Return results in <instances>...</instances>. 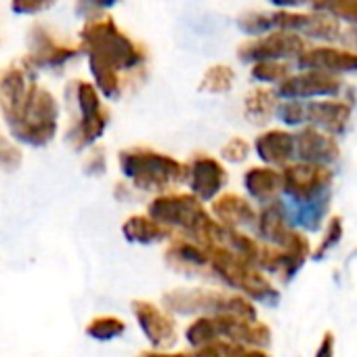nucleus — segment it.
Here are the masks:
<instances>
[{"label": "nucleus", "instance_id": "nucleus-18", "mask_svg": "<svg viewBox=\"0 0 357 357\" xmlns=\"http://www.w3.org/2000/svg\"><path fill=\"white\" fill-rule=\"evenodd\" d=\"M298 231L301 229L292 223L288 204L282 198L278 202H271V204L259 208V219H257L252 234L269 246L286 248V246H290V242L296 238Z\"/></svg>", "mask_w": 357, "mask_h": 357}, {"label": "nucleus", "instance_id": "nucleus-26", "mask_svg": "<svg viewBox=\"0 0 357 357\" xmlns=\"http://www.w3.org/2000/svg\"><path fill=\"white\" fill-rule=\"evenodd\" d=\"M344 236V221L340 215H330L326 225L319 231V240L313 246V261H321L326 259L330 252H334V248H338V244L342 242Z\"/></svg>", "mask_w": 357, "mask_h": 357}, {"label": "nucleus", "instance_id": "nucleus-2", "mask_svg": "<svg viewBox=\"0 0 357 357\" xmlns=\"http://www.w3.org/2000/svg\"><path fill=\"white\" fill-rule=\"evenodd\" d=\"M0 109L9 132L32 147L49 145L59 128V103L22 63L0 74Z\"/></svg>", "mask_w": 357, "mask_h": 357}, {"label": "nucleus", "instance_id": "nucleus-34", "mask_svg": "<svg viewBox=\"0 0 357 357\" xmlns=\"http://www.w3.org/2000/svg\"><path fill=\"white\" fill-rule=\"evenodd\" d=\"M22 164V151L7 139L0 135V170H15Z\"/></svg>", "mask_w": 357, "mask_h": 357}, {"label": "nucleus", "instance_id": "nucleus-21", "mask_svg": "<svg viewBox=\"0 0 357 357\" xmlns=\"http://www.w3.org/2000/svg\"><path fill=\"white\" fill-rule=\"evenodd\" d=\"M296 135V160L309 162V164H321L332 166L340 160V143L336 137L315 128V126H303L294 130Z\"/></svg>", "mask_w": 357, "mask_h": 357}, {"label": "nucleus", "instance_id": "nucleus-3", "mask_svg": "<svg viewBox=\"0 0 357 357\" xmlns=\"http://www.w3.org/2000/svg\"><path fill=\"white\" fill-rule=\"evenodd\" d=\"M238 28L255 38L265 36L275 30L292 32L305 40L324 43L330 47H340L357 51V28L347 26L330 15L315 11H265V13H244L238 20Z\"/></svg>", "mask_w": 357, "mask_h": 357}, {"label": "nucleus", "instance_id": "nucleus-13", "mask_svg": "<svg viewBox=\"0 0 357 357\" xmlns=\"http://www.w3.org/2000/svg\"><path fill=\"white\" fill-rule=\"evenodd\" d=\"M132 317L149 342V349L170 351L178 342V321L176 317L162 307V303H153L147 298H135L130 303Z\"/></svg>", "mask_w": 357, "mask_h": 357}, {"label": "nucleus", "instance_id": "nucleus-36", "mask_svg": "<svg viewBox=\"0 0 357 357\" xmlns=\"http://www.w3.org/2000/svg\"><path fill=\"white\" fill-rule=\"evenodd\" d=\"M334 353H336V334L332 330H324L313 357H334Z\"/></svg>", "mask_w": 357, "mask_h": 357}, {"label": "nucleus", "instance_id": "nucleus-14", "mask_svg": "<svg viewBox=\"0 0 357 357\" xmlns=\"http://www.w3.org/2000/svg\"><path fill=\"white\" fill-rule=\"evenodd\" d=\"M344 91V82L340 76H332L315 70H298L288 76L275 93L280 101H317V99H334Z\"/></svg>", "mask_w": 357, "mask_h": 357}, {"label": "nucleus", "instance_id": "nucleus-7", "mask_svg": "<svg viewBox=\"0 0 357 357\" xmlns=\"http://www.w3.org/2000/svg\"><path fill=\"white\" fill-rule=\"evenodd\" d=\"M211 252V280L240 292L257 305L275 307L282 298L278 284L252 261L236 255L227 246H206Z\"/></svg>", "mask_w": 357, "mask_h": 357}, {"label": "nucleus", "instance_id": "nucleus-33", "mask_svg": "<svg viewBox=\"0 0 357 357\" xmlns=\"http://www.w3.org/2000/svg\"><path fill=\"white\" fill-rule=\"evenodd\" d=\"M120 0H76V13L80 17L95 20V17H103L107 9L116 7Z\"/></svg>", "mask_w": 357, "mask_h": 357}, {"label": "nucleus", "instance_id": "nucleus-12", "mask_svg": "<svg viewBox=\"0 0 357 357\" xmlns=\"http://www.w3.org/2000/svg\"><path fill=\"white\" fill-rule=\"evenodd\" d=\"M309 49L307 40L298 34L275 30L265 36L252 38L238 49V59L242 63H261V61H294Z\"/></svg>", "mask_w": 357, "mask_h": 357}, {"label": "nucleus", "instance_id": "nucleus-27", "mask_svg": "<svg viewBox=\"0 0 357 357\" xmlns=\"http://www.w3.org/2000/svg\"><path fill=\"white\" fill-rule=\"evenodd\" d=\"M234 82H236L234 68L227 63H215L202 74L198 89L202 93H211V95H225L234 89Z\"/></svg>", "mask_w": 357, "mask_h": 357}, {"label": "nucleus", "instance_id": "nucleus-10", "mask_svg": "<svg viewBox=\"0 0 357 357\" xmlns=\"http://www.w3.org/2000/svg\"><path fill=\"white\" fill-rule=\"evenodd\" d=\"M227 185L229 170L221 158L208 151H194L185 160V190L206 206L227 192Z\"/></svg>", "mask_w": 357, "mask_h": 357}, {"label": "nucleus", "instance_id": "nucleus-15", "mask_svg": "<svg viewBox=\"0 0 357 357\" xmlns=\"http://www.w3.org/2000/svg\"><path fill=\"white\" fill-rule=\"evenodd\" d=\"M164 265L185 278H208L211 280V252L200 242L174 234L162 250Z\"/></svg>", "mask_w": 357, "mask_h": 357}, {"label": "nucleus", "instance_id": "nucleus-24", "mask_svg": "<svg viewBox=\"0 0 357 357\" xmlns=\"http://www.w3.org/2000/svg\"><path fill=\"white\" fill-rule=\"evenodd\" d=\"M280 97L273 86L257 84L244 95V118L255 126H267L275 118Z\"/></svg>", "mask_w": 357, "mask_h": 357}, {"label": "nucleus", "instance_id": "nucleus-5", "mask_svg": "<svg viewBox=\"0 0 357 357\" xmlns=\"http://www.w3.org/2000/svg\"><path fill=\"white\" fill-rule=\"evenodd\" d=\"M118 168L124 181L139 194L162 196L185 188V160L151 145H128L118 151Z\"/></svg>", "mask_w": 357, "mask_h": 357}, {"label": "nucleus", "instance_id": "nucleus-16", "mask_svg": "<svg viewBox=\"0 0 357 357\" xmlns=\"http://www.w3.org/2000/svg\"><path fill=\"white\" fill-rule=\"evenodd\" d=\"M353 122V103L344 97L305 101V126H315L332 137H342Z\"/></svg>", "mask_w": 357, "mask_h": 357}, {"label": "nucleus", "instance_id": "nucleus-30", "mask_svg": "<svg viewBox=\"0 0 357 357\" xmlns=\"http://www.w3.org/2000/svg\"><path fill=\"white\" fill-rule=\"evenodd\" d=\"M311 11L330 15L347 26L357 28V0H313Z\"/></svg>", "mask_w": 357, "mask_h": 357}, {"label": "nucleus", "instance_id": "nucleus-23", "mask_svg": "<svg viewBox=\"0 0 357 357\" xmlns=\"http://www.w3.org/2000/svg\"><path fill=\"white\" fill-rule=\"evenodd\" d=\"M120 231H122V236H124L126 242L139 244V246L166 244L174 236L172 229H168L166 225H162L160 221H155L147 213H137V215L126 217L124 223H122V227H120Z\"/></svg>", "mask_w": 357, "mask_h": 357}, {"label": "nucleus", "instance_id": "nucleus-20", "mask_svg": "<svg viewBox=\"0 0 357 357\" xmlns=\"http://www.w3.org/2000/svg\"><path fill=\"white\" fill-rule=\"evenodd\" d=\"M298 70H315L326 72L332 76H344V74H357V51L319 45L309 47L294 63Z\"/></svg>", "mask_w": 357, "mask_h": 357}, {"label": "nucleus", "instance_id": "nucleus-32", "mask_svg": "<svg viewBox=\"0 0 357 357\" xmlns=\"http://www.w3.org/2000/svg\"><path fill=\"white\" fill-rule=\"evenodd\" d=\"M82 170L89 176H101V174H105V170H107V153H105V147L95 145V147L86 149V155L82 160Z\"/></svg>", "mask_w": 357, "mask_h": 357}, {"label": "nucleus", "instance_id": "nucleus-17", "mask_svg": "<svg viewBox=\"0 0 357 357\" xmlns=\"http://www.w3.org/2000/svg\"><path fill=\"white\" fill-rule=\"evenodd\" d=\"M211 215L217 223L225 229H240V231H255L259 219V206L240 192H223L217 200L208 204Z\"/></svg>", "mask_w": 357, "mask_h": 357}, {"label": "nucleus", "instance_id": "nucleus-9", "mask_svg": "<svg viewBox=\"0 0 357 357\" xmlns=\"http://www.w3.org/2000/svg\"><path fill=\"white\" fill-rule=\"evenodd\" d=\"M336 172L332 166L292 162L282 168V198L290 208L330 204Z\"/></svg>", "mask_w": 357, "mask_h": 357}, {"label": "nucleus", "instance_id": "nucleus-8", "mask_svg": "<svg viewBox=\"0 0 357 357\" xmlns=\"http://www.w3.org/2000/svg\"><path fill=\"white\" fill-rule=\"evenodd\" d=\"M66 103L70 114L66 143L74 151L95 147L112 120V114L103 103L101 93L95 84L86 80H70L66 86Z\"/></svg>", "mask_w": 357, "mask_h": 357}, {"label": "nucleus", "instance_id": "nucleus-19", "mask_svg": "<svg viewBox=\"0 0 357 357\" xmlns=\"http://www.w3.org/2000/svg\"><path fill=\"white\" fill-rule=\"evenodd\" d=\"M252 151L259 164L282 170L296 162V135L290 128H265L255 137Z\"/></svg>", "mask_w": 357, "mask_h": 357}, {"label": "nucleus", "instance_id": "nucleus-1", "mask_svg": "<svg viewBox=\"0 0 357 357\" xmlns=\"http://www.w3.org/2000/svg\"><path fill=\"white\" fill-rule=\"evenodd\" d=\"M93 84L105 99H120L145 80L147 49L124 34L114 17L89 20L78 34Z\"/></svg>", "mask_w": 357, "mask_h": 357}, {"label": "nucleus", "instance_id": "nucleus-4", "mask_svg": "<svg viewBox=\"0 0 357 357\" xmlns=\"http://www.w3.org/2000/svg\"><path fill=\"white\" fill-rule=\"evenodd\" d=\"M145 213L178 236L192 238L202 246H223L227 229L215 221L208 206L188 190H176L149 198Z\"/></svg>", "mask_w": 357, "mask_h": 357}, {"label": "nucleus", "instance_id": "nucleus-6", "mask_svg": "<svg viewBox=\"0 0 357 357\" xmlns=\"http://www.w3.org/2000/svg\"><path fill=\"white\" fill-rule=\"evenodd\" d=\"M162 307L174 317L200 315H236L242 319H259V307L240 292L223 286H178L162 294Z\"/></svg>", "mask_w": 357, "mask_h": 357}, {"label": "nucleus", "instance_id": "nucleus-28", "mask_svg": "<svg viewBox=\"0 0 357 357\" xmlns=\"http://www.w3.org/2000/svg\"><path fill=\"white\" fill-rule=\"evenodd\" d=\"M126 328H128V324L122 317H118V315H97V317H93L86 324L84 332L93 340L107 342V340L120 338L126 332Z\"/></svg>", "mask_w": 357, "mask_h": 357}, {"label": "nucleus", "instance_id": "nucleus-11", "mask_svg": "<svg viewBox=\"0 0 357 357\" xmlns=\"http://www.w3.org/2000/svg\"><path fill=\"white\" fill-rule=\"evenodd\" d=\"M80 55V45L61 40L45 26H34L28 34V53L22 59V66L36 76L43 70H59Z\"/></svg>", "mask_w": 357, "mask_h": 357}, {"label": "nucleus", "instance_id": "nucleus-38", "mask_svg": "<svg viewBox=\"0 0 357 357\" xmlns=\"http://www.w3.org/2000/svg\"><path fill=\"white\" fill-rule=\"evenodd\" d=\"M137 357H196L192 349H181V351H160V349H147V351H141Z\"/></svg>", "mask_w": 357, "mask_h": 357}, {"label": "nucleus", "instance_id": "nucleus-37", "mask_svg": "<svg viewBox=\"0 0 357 357\" xmlns=\"http://www.w3.org/2000/svg\"><path fill=\"white\" fill-rule=\"evenodd\" d=\"M137 196H139V192L128 181H124V178H120V181L114 185V198L118 202H132Z\"/></svg>", "mask_w": 357, "mask_h": 357}, {"label": "nucleus", "instance_id": "nucleus-25", "mask_svg": "<svg viewBox=\"0 0 357 357\" xmlns=\"http://www.w3.org/2000/svg\"><path fill=\"white\" fill-rule=\"evenodd\" d=\"M196 357H273L269 349L229 342V340H217L206 347H200L194 351Z\"/></svg>", "mask_w": 357, "mask_h": 357}, {"label": "nucleus", "instance_id": "nucleus-35", "mask_svg": "<svg viewBox=\"0 0 357 357\" xmlns=\"http://www.w3.org/2000/svg\"><path fill=\"white\" fill-rule=\"evenodd\" d=\"M57 0H11V9L17 15H38L49 11Z\"/></svg>", "mask_w": 357, "mask_h": 357}, {"label": "nucleus", "instance_id": "nucleus-29", "mask_svg": "<svg viewBox=\"0 0 357 357\" xmlns=\"http://www.w3.org/2000/svg\"><path fill=\"white\" fill-rule=\"evenodd\" d=\"M292 63L288 61H261L250 68V78L263 86H280L288 76H292Z\"/></svg>", "mask_w": 357, "mask_h": 357}, {"label": "nucleus", "instance_id": "nucleus-22", "mask_svg": "<svg viewBox=\"0 0 357 357\" xmlns=\"http://www.w3.org/2000/svg\"><path fill=\"white\" fill-rule=\"evenodd\" d=\"M244 194L261 208L282 200V170L265 164L248 166L242 174Z\"/></svg>", "mask_w": 357, "mask_h": 357}, {"label": "nucleus", "instance_id": "nucleus-31", "mask_svg": "<svg viewBox=\"0 0 357 357\" xmlns=\"http://www.w3.org/2000/svg\"><path fill=\"white\" fill-rule=\"evenodd\" d=\"M250 155H252V141H248V139L242 137V135L229 137V139L221 145V149H219V158H221L225 164H234V166L244 164Z\"/></svg>", "mask_w": 357, "mask_h": 357}]
</instances>
